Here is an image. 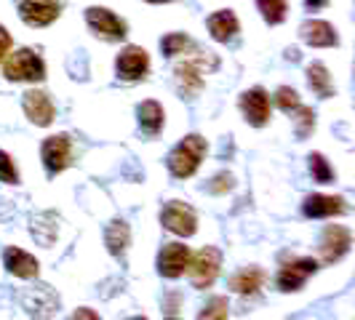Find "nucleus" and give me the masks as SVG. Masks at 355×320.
<instances>
[{"label":"nucleus","instance_id":"f704fd0d","mask_svg":"<svg viewBox=\"0 0 355 320\" xmlns=\"http://www.w3.org/2000/svg\"><path fill=\"white\" fill-rule=\"evenodd\" d=\"M147 3H168V0H147Z\"/></svg>","mask_w":355,"mask_h":320},{"label":"nucleus","instance_id":"39448f33","mask_svg":"<svg viewBox=\"0 0 355 320\" xmlns=\"http://www.w3.org/2000/svg\"><path fill=\"white\" fill-rule=\"evenodd\" d=\"M70 155H72V144L67 134H59V136H49L43 147H40V158H43V166L49 168V174H59L70 166Z\"/></svg>","mask_w":355,"mask_h":320},{"label":"nucleus","instance_id":"cd10ccee","mask_svg":"<svg viewBox=\"0 0 355 320\" xmlns=\"http://www.w3.org/2000/svg\"><path fill=\"white\" fill-rule=\"evenodd\" d=\"M190 46V37L182 35V33H171V35H166L160 40V48L166 56H174V53H182L184 48Z\"/></svg>","mask_w":355,"mask_h":320},{"label":"nucleus","instance_id":"b1692460","mask_svg":"<svg viewBox=\"0 0 355 320\" xmlns=\"http://www.w3.org/2000/svg\"><path fill=\"white\" fill-rule=\"evenodd\" d=\"M310 171H313V179L318 184H331L334 181V168L329 166V160L323 158L320 152H313L310 155Z\"/></svg>","mask_w":355,"mask_h":320},{"label":"nucleus","instance_id":"f8f14e48","mask_svg":"<svg viewBox=\"0 0 355 320\" xmlns=\"http://www.w3.org/2000/svg\"><path fill=\"white\" fill-rule=\"evenodd\" d=\"M241 109L251 125H265L270 121V96L262 89H251L241 94Z\"/></svg>","mask_w":355,"mask_h":320},{"label":"nucleus","instance_id":"5701e85b","mask_svg":"<svg viewBox=\"0 0 355 320\" xmlns=\"http://www.w3.org/2000/svg\"><path fill=\"white\" fill-rule=\"evenodd\" d=\"M262 269H257V267H251V269H243V272H238V275H232L230 281V288L232 291H238V294H254L259 285H262Z\"/></svg>","mask_w":355,"mask_h":320},{"label":"nucleus","instance_id":"9d476101","mask_svg":"<svg viewBox=\"0 0 355 320\" xmlns=\"http://www.w3.org/2000/svg\"><path fill=\"white\" fill-rule=\"evenodd\" d=\"M115 70H118V75H121L123 80H139V78H144L147 70H150V56H147V51L139 48V46H128V48H123L121 56L115 59Z\"/></svg>","mask_w":355,"mask_h":320},{"label":"nucleus","instance_id":"473e14b6","mask_svg":"<svg viewBox=\"0 0 355 320\" xmlns=\"http://www.w3.org/2000/svg\"><path fill=\"white\" fill-rule=\"evenodd\" d=\"M70 320H99V315H96L94 310H78Z\"/></svg>","mask_w":355,"mask_h":320},{"label":"nucleus","instance_id":"6ab92c4d","mask_svg":"<svg viewBox=\"0 0 355 320\" xmlns=\"http://www.w3.org/2000/svg\"><path fill=\"white\" fill-rule=\"evenodd\" d=\"M128 243H131V230H128V224H125L123 219L110 222V224H107V230H105L107 251H110L112 256H123L125 249H128Z\"/></svg>","mask_w":355,"mask_h":320},{"label":"nucleus","instance_id":"f03ea898","mask_svg":"<svg viewBox=\"0 0 355 320\" xmlns=\"http://www.w3.org/2000/svg\"><path fill=\"white\" fill-rule=\"evenodd\" d=\"M3 75H6L8 80H14V83H19V80L37 83V80L46 78V64H43V59H40L35 51L19 48V51L6 56V62H3Z\"/></svg>","mask_w":355,"mask_h":320},{"label":"nucleus","instance_id":"4468645a","mask_svg":"<svg viewBox=\"0 0 355 320\" xmlns=\"http://www.w3.org/2000/svg\"><path fill=\"white\" fill-rule=\"evenodd\" d=\"M21 304H24V310H27L30 315H35L37 320H46V318H51L53 310L59 307V299L53 296L49 285H40V288L27 291V294L21 296Z\"/></svg>","mask_w":355,"mask_h":320},{"label":"nucleus","instance_id":"a211bd4d","mask_svg":"<svg viewBox=\"0 0 355 320\" xmlns=\"http://www.w3.org/2000/svg\"><path fill=\"white\" fill-rule=\"evenodd\" d=\"M345 197H334V195H310L304 200L302 211L304 216L310 219H323V216H339L345 213Z\"/></svg>","mask_w":355,"mask_h":320},{"label":"nucleus","instance_id":"aec40b11","mask_svg":"<svg viewBox=\"0 0 355 320\" xmlns=\"http://www.w3.org/2000/svg\"><path fill=\"white\" fill-rule=\"evenodd\" d=\"M209 33H211L214 40L227 43L238 33V19H235V14L232 11H216V14H211L209 17Z\"/></svg>","mask_w":355,"mask_h":320},{"label":"nucleus","instance_id":"72a5a7b5","mask_svg":"<svg viewBox=\"0 0 355 320\" xmlns=\"http://www.w3.org/2000/svg\"><path fill=\"white\" fill-rule=\"evenodd\" d=\"M326 3H329V0H304V6H307V8H313V11H318V8H323Z\"/></svg>","mask_w":355,"mask_h":320},{"label":"nucleus","instance_id":"f257e3e1","mask_svg":"<svg viewBox=\"0 0 355 320\" xmlns=\"http://www.w3.org/2000/svg\"><path fill=\"white\" fill-rule=\"evenodd\" d=\"M206 150H209V144H206L203 136H198V134L184 136L171 150V155H168V171L177 179L193 177L198 171V166H200V160H203V155H206Z\"/></svg>","mask_w":355,"mask_h":320},{"label":"nucleus","instance_id":"20e7f679","mask_svg":"<svg viewBox=\"0 0 355 320\" xmlns=\"http://www.w3.org/2000/svg\"><path fill=\"white\" fill-rule=\"evenodd\" d=\"M160 224L174 235H182V238H190L196 235L198 230V216L190 206L179 203V200H171L163 211H160Z\"/></svg>","mask_w":355,"mask_h":320},{"label":"nucleus","instance_id":"6e6552de","mask_svg":"<svg viewBox=\"0 0 355 320\" xmlns=\"http://www.w3.org/2000/svg\"><path fill=\"white\" fill-rule=\"evenodd\" d=\"M86 21H89V27L96 33L99 37H105V40H121L125 37V21L121 17H115L112 11H107V8H89L86 11Z\"/></svg>","mask_w":355,"mask_h":320},{"label":"nucleus","instance_id":"0eeeda50","mask_svg":"<svg viewBox=\"0 0 355 320\" xmlns=\"http://www.w3.org/2000/svg\"><path fill=\"white\" fill-rule=\"evenodd\" d=\"M62 14L59 0H21L19 3V17L30 27H46Z\"/></svg>","mask_w":355,"mask_h":320},{"label":"nucleus","instance_id":"4be33fe9","mask_svg":"<svg viewBox=\"0 0 355 320\" xmlns=\"http://www.w3.org/2000/svg\"><path fill=\"white\" fill-rule=\"evenodd\" d=\"M139 125L147 134H158L163 128V107L158 102H142L139 105Z\"/></svg>","mask_w":355,"mask_h":320},{"label":"nucleus","instance_id":"2f4dec72","mask_svg":"<svg viewBox=\"0 0 355 320\" xmlns=\"http://www.w3.org/2000/svg\"><path fill=\"white\" fill-rule=\"evenodd\" d=\"M8 51H11V35H8L6 27L0 24V62L8 56Z\"/></svg>","mask_w":355,"mask_h":320},{"label":"nucleus","instance_id":"7c9ffc66","mask_svg":"<svg viewBox=\"0 0 355 320\" xmlns=\"http://www.w3.org/2000/svg\"><path fill=\"white\" fill-rule=\"evenodd\" d=\"M216 184H211V193H225V190H230L232 187V177L230 174H219V177L214 179Z\"/></svg>","mask_w":355,"mask_h":320},{"label":"nucleus","instance_id":"1a4fd4ad","mask_svg":"<svg viewBox=\"0 0 355 320\" xmlns=\"http://www.w3.org/2000/svg\"><path fill=\"white\" fill-rule=\"evenodd\" d=\"M318 269V262L315 259H294L288 265L281 267L278 272V288L281 291H300L310 275H315Z\"/></svg>","mask_w":355,"mask_h":320},{"label":"nucleus","instance_id":"f3484780","mask_svg":"<svg viewBox=\"0 0 355 320\" xmlns=\"http://www.w3.org/2000/svg\"><path fill=\"white\" fill-rule=\"evenodd\" d=\"M3 265L17 278H37V269H40L35 256H30L27 251L21 249H14V246L3 251Z\"/></svg>","mask_w":355,"mask_h":320},{"label":"nucleus","instance_id":"412c9836","mask_svg":"<svg viewBox=\"0 0 355 320\" xmlns=\"http://www.w3.org/2000/svg\"><path fill=\"white\" fill-rule=\"evenodd\" d=\"M307 80H310V89L315 91L318 96H323V99L334 96L331 78H329V70H326L323 64H310V67H307Z\"/></svg>","mask_w":355,"mask_h":320},{"label":"nucleus","instance_id":"dca6fc26","mask_svg":"<svg viewBox=\"0 0 355 320\" xmlns=\"http://www.w3.org/2000/svg\"><path fill=\"white\" fill-rule=\"evenodd\" d=\"M206 59H211V56H198V59H187V62L177 64V70H174L177 72V83L184 94L200 91V86H203V62Z\"/></svg>","mask_w":355,"mask_h":320},{"label":"nucleus","instance_id":"ddd939ff","mask_svg":"<svg viewBox=\"0 0 355 320\" xmlns=\"http://www.w3.org/2000/svg\"><path fill=\"white\" fill-rule=\"evenodd\" d=\"M21 107H24L27 118H30L35 125H51L53 102L46 91H27L24 99H21Z\"/></svg>","mask_w":355,"mask_h":320},{"label":"nucleus","instance_id":"c756f323","mask_svg":"<svg viewBox=\"0 0 355 320\" xmlns=\"http://www.w3.org/2000/svg\"><path fill=\"white\" fill-rule=\"evenodd\" d=\"M0 181H6V184H19L17 166H14V160L8 158L3 150H0Z\"/></svg>","mask_w":355,"mask_h":320},{"label":"nucleus","instance_id":"bb28decb","mask_svg":"<svg viewBox=\"0 0 355 320\" xmlns=\"http://www.w3.org/2000/svg\"><path fill=\"white\" fill-rule=\"evenodd\" d=\"M313 128H315V112L310 109V107H297V136L300 139H307L310 134H313Z\"/></svg>","mask_w":355,"mask_h":320},{"label":"nucleus","instance_id":"9b49d317","mask_svg":"<svg viewBox=\"0 0 355 320\" xmlns=\"http://www.w3.org/2000/svg\"><path fill=\"white\" fill-rule=\"evenodd\" d=\"M190 249L187 246H179V243H168L163 246V251L158 254V272L163 278H179L187 272L190 265Z\"/></svg>","mask_w":355,"mask_h":320},{"label":"nucleus","instance_id":"7ed1b4c3","mask_svg":"<svg viewBox=\"0 0 355 320\" xmlns=\"http://www.w3.org/2000/svg\"><path fill=\"white\" fill-rule=\"evenodd\" d=\"M219 267H222L219 251L211 249V246H206V249H200L198 254L190 256L187 272H190V278H193V285H196V288H209V285L216 281V275H219Z\"/></svg>","mask_w":355,"mask_h":320},{"label":"nucleus","instance_id":"393cba45","mask_svg":"<svg viewBox=\"0 0 355 320\" xmlns=\"http://www.w3.org/2000/svg\"><path fill=\"white\" fill-rule=\"evenodd\" d=\"M257 6L270 24H281L286 19V0H257Z\"/></svg>","mask_w":355,"mask_h":320},{"label":"nucleus","instance_id":"423d86ee","mask_svg":"<svg viewBox=\"0 0 355 320\" xmlns=\"http://www.w3.org/2000/svg\"><path fill=\"white\" fill-rule=\"evenodd\" d=\"M350 246H353L350 230H345L339 224H329L323 230V238H320V256H323L326 265H334L350 251Z\"/></svg>","mask_w":355,"mask_h":320},{"label":"nucleus","instance_id":"2eb2a0df","mask_svg":"<svg viewBox=\"0 0 355 320\" xmlns=\"http://www.w3.org/2000/svg\"><path fill=\"white\" fill-rule=\"evenodd\" d=\"M300 35H302L307 46H315V48H326V46H337L339 43L337 30L329 21H320V19L304 21L302 27H300Z\"/></svg>","mask_w":355,"mask_h":320},{"label":"nucleus","instance_id":"c9c22d12","mask_svg":"<svg viewBox=\"0 0 355 320\" xmlns=\"http://www.w3.org/2000/svg\"><path fill=\"white\" fill-rule=\"evenodd\" d=\"M131 320H144V318H131Z\"/></svg>","mask_w":355,"mask_h":320},{"label":"nucleus","instance_id":"a878e982","mask_svg":"<svg viewBox=\"0 0 355 320\" xmlns=\"http://www.w3.org/2000/svg\"><path fill=\"white\" fill-rule=\"evenodd\" d=\"M227 310H230V304L225 296H214L211 302L203 307L198 320H227Z\"/></svg>","mask_w":355,"mask_h":320},{"label":"nucleus","instance_id":"c85d7f7f","mask_svg":"<svg viewBox=\"0 0 355 320\" xmlns=\"http://www.w3.org/2000/svg\"><path fill=\"white\" fill-rule=\"evenodd\" d=\"M275 102H278V107L286 109V112H291V109H297V107L302 105V102H300V94L294 89H288V86H281V89L275 91Z\"/></svg>","mask_w":355,"mask_h":320}]
</instances>
